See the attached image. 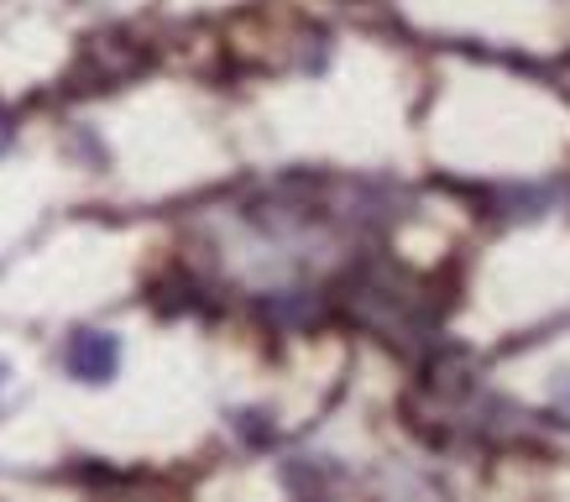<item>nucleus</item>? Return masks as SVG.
Returning <instances> with one entry per match:
<instances>
[{"mask_svg":"<svg viewBox=\"0 0 570 502\" xmlns=\"http://www.w3.org/2000/svg\"><path fill=\"white\" fill-rule=\"evenodd\" d=\"M11 137H17V126H11V116H6V110H0V152H6V147H11Z\"/></svg>","mask_w":570,"mask_h":502,"instance_id":"f03ea898","label":"nucleus"},{"mask_svg":"<svg viewBox=\"0 0 570 502\" xmlns=\"http://www.w3.org/2000/svg\"><path fill=\"white\" fill-rule=\"evenodd\" d=\"M63 366H69L73 382H89V387H100L121 372V335H110V329H73L69 346H63Z\"/></svg>","mask_w":570,"mask_h":502,"instance_id":"f257e3e1","label":"nucleus"},{"mask_svg":"<svg viewBox=\"0 0 570 502\" xmlns=\"http://www.w3.org/2000/svg\"><path fill=\"white\" fill-rule=\"evenodd\" d=\"M6 387H11V366L0 362V393H6Z\"/></svg>","mask_w":570,"mask_h":502,"instance_id":"7ed1b4c3","label":"nucleus"}]
</instances>
